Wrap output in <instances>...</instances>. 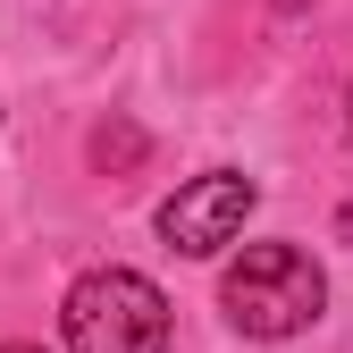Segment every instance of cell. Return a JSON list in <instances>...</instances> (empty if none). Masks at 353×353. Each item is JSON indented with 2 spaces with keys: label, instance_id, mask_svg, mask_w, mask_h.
Here are the masks:
<instances>
[{
  "label": "cell",
  "instance_id": "obj_1",
  "mask_svg": "<svg viewBox=\"0 0 353 353\" xmlns=\"http://www.w3.org/2000/svg\"><path fill=\"white\" fill-rule=\"evenodd\" d=\"M219 303L244 336H303L328 312V278L303 244H244L219 278Z\"/></svg>",
  "mask_w": 353,
  "mask_h": 353
},
{
  "label": "cell",
  "instance_id": "obj_2",
  "mask_svg": "<svg viewBox=\"0 0 353 353\" xmlns=\"http://www.w3.org/2000/svg\"><path fill=\"white\" fill-rule=\"evenodd\" d=\"M68 353H168V294L143 270H84L59 303Z\"/></svg>",
  "mask_w": 353,
  "mask_h": 353
},
{
  "label": "cell",
  "instance_id": "obj_3",
  "mask_svg": "<svg viewBox=\"0 0 353 353\" xmlns=\"http://www.w3.org/2000/svg\"><path fill=\"white\" fill-rule=\"evenodd\" d=\"M252 202H261V185H252V176L210 168V176H194V185H176V194L160 202V236H168V252L210 261V252H228V244L244 236Z\"/></svg>",
  "mask_w": 353,
  "mask_h": 353
},
{
  "label": "cell",
  "instance_id": "obj_4",
  "mask_svg": "<svg viewBox=\"0 0 353 353\" xmlns=\"http://www.w3.org/2000/svg\"><path fill=\"white\" fill-rule=\"evenodd\" d=\"M135 160H143V126H126V118H118V126H101V135H93V168L118 176V168H135Z\"/></svg>",
  "mask_w": 353,
  "mask_h": 353
},
{
  "label": "cell",
  "instance_id": "obj_5",
  "mask_svg": "<svg viewBox=\"0 0 353 353\" xmlns=\"http://www.w3.org/2000/svg\"><path fill=\"white\" fill-rule=\"evenodd\" d=\"M336 236H345V244H353V194H345V210H336Z\"/></svg>",
  "mask_w": 353,
  "mask_h": 353
},
{
  "label": "cell",
  "instance_id": "obj_6",
  "mask_svg": "<svg viewBox=\"0 0 353 353\" xmlns=\"http://www.w3.org/2000/svg\"><path fill=\"white\" fill-rule=\"evenodd\" d=\"M0 353H42V345H0Z\"/></svg>",
  "mask_w": 353,
  "mask_h": 353
},
{
  "label": "cell",
  "instance_id": "obj_7",
  "mask_svg": "<svg viewBox=\"0 0 353 353\" xmlns=\"http://www.w3.org/2000/svg\"><path fill=\"white\" fill-rule=\"evenodd\" d=\"M278 9H303V0H278Z\"/></svg>",
  "mask_w": 353,
  "mask_h": 353
},
{
  "label": "cell",
  "instance_id": "obj_8",
  "mask_svg": "<svg viewBox=\"0 0 353 353\" xmlns=\"http://www.w3.org/2000/svg\"><path fill=\"white\" fill-rule=\"evenodd\" d=\"M345 110H353V84H345Z\"/></svg>",
  "mask_w": 353,
  "mask_h": 353
}]
</instances>
